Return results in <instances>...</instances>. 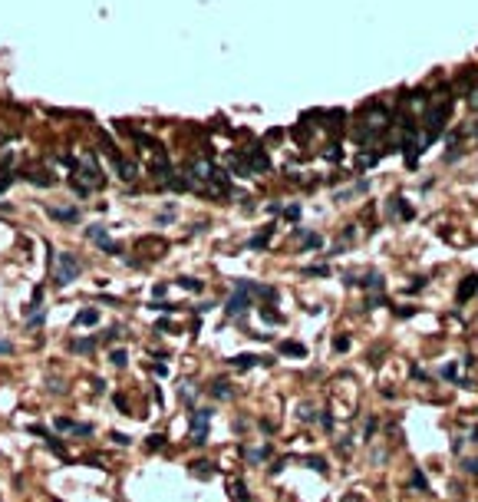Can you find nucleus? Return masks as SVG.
Instances as JSON below:
<instances>
[{
	"mask_svg": "<svg viewBox=\"0 0 478 502\" xmlns=\"http://www.w3.org/2000/svg\"><path fill=\"white\" fill-rule=\"evenodd\" d=\"M304 274H310V278H327V274H330V268H323V264H317V268H307Z\"/></svg>",
	"mask_w": 478,
	"mask_h": 502,
	"instance_id": "obj_19",
	"label": "nucleus"
},
{
	"mask_svg": "<svg viewBox=\"0 0 478 502\" xmlns=\"http://www.w3.org/2000/svg\"><path fill=\"white\" fill-rule=\"evenodd\" d=\"M396 314H399V317H412V314H415V307H399Z\"/></svg>",
	"mask_w": 478,
	"mask_h": 502,
	"instance_id": "obj_33",
	"label": "nucleus"
},
{
	"mask_svg": "<svg viewBox=\"0 0 478 502\" xmlns=\"http://www.w3.org/2000/svg\"><path fill=\"white\" fill-rule=\"evenodd\" d=\"M214 397H218V400H231V397H234V390H231V387H227V383H214Z\"/></svg>",
	"mask_w": 478,
	"mask_h": 502,
	"instance_id": "obj_13",
	"label": "nucleus"
},
{
	"mask_svg": "<svg viewBox=\"0 0 478 502\" xmlns=\"http://www.w3.org/2000/svg\"><path fill=\"white\" fill-rule=\"evenodd\" d=\"M356 284H360V287H383V278H379L376 271H369L366 278H363V281H356Z\"/></svg>",
	"mask_w": 478,
	"mask_h": 502,
	"instance_id": "obj_12",
	"label": "nucleus"
},
{
	"mask_svg": "<svg viewBox=\"0 0 478 502\" xmlns=\"http://www.w3.org/2000/svg\"><path fill=\"white\" fill-rule=\"evenodd\" d=\"M178 284L185 287V291H201L204 281H198V278H178Z\"/></svg>",
	"mask_w": 478,
	"mask_h": 502,
	"instance_id": "obj_14",
	"label": "nucleus"
},
{
	"mask_svg": "<svg viewBox=\"0 0 478 502\" xmlns=\"http://www.w3.org/2000/svg\"><path fill=\"white\" fill-rule=\"evenodd\" d=\"M73 426H76V423L66 420V416H60V420H56V430H70V433H73Z\"/></svg>",
	"mask_w": 478,
	"mask_h": 502,
	"instance_id": "obj_23",
	"label": "nucleus"
},
{
	"mask_svg": "<svg viewBox=\"0 0 478 502\" xmlns=\"http://www.w3.org/2000/svg\"><path fill=\"white\" fill-rule=\"evenodd\" d=\"M261 317H264L267 324H281V314H277V311H271L267 304H264V307H261Z\"/></svg>",
	"mask_w": 478,
	"mask_h": 502,
	"instance_id": "obj_17",
	"label": "nucleus"
},
{
	"mask_svg": "<svg viewBox=\"0 0 478 502\" xmlns=\"http://www.w3.org/2000/svg\"><path fill=\"white\" fill-rule=\"evenodd\" d=\"M208 423H211V410H198L191 416V443H208Z\"/></svg>",
	"mask_w": 478,
	"mask_h": 502,
	"instance_id": "obj_3",
	"label": "nucleus"
},
{
	"mask_svg": "<svg viewBox=\"0 0 478 502\" xmlns=\"http://www.w3.org/2000/svg\"><path fill=\"white\" fill-rule=\"evenodd\" d=\"M271 453V446H261V449H251V453H248V462H261L264 459V456Z\"/></svg>",
	"mask_w": 478,
	"mask_h": 502,
	"instance_id": "obj_18",
	"label": "nucleus"
},
{
	"mask_svg": "<svg viewBox=\"0 0 478 502\" xmlns=\"http://www.w3.org/2000/svg\"><path fill=\"white\" fill-rule=\"evenodd\" d=\"M442 377H445V380H455V383H458V377H455V364H445V367H442Z\"/></svg>",
	"mask_w": 478,
	"mask_h": 502,
	"instance_id": "obj_22",
	"label": "nucleus"
},
{
	"mask_svg": "<svg viewBox=\"0 0 478 502\" xmlns=\"http://www.w3.org/2000/svg\"><path fill=\"white\" fill-rule=\"evenodd\" d=\"M0 354H14V344H10V341H0Z\"/></svg>",
	"mask_w": 478,
	"mask_h": 502,
	"instance_id": "obj_31",
	"label": "nucleus"
},
{
	"mask_svg": "<svg viewBox=\"0 0 478 502\" xmlns=\"http://www.w3.org/2000/svg\"><path fill=\"white\" fill-rule=\"evenodd\" d=\"M264 364V357H258V354H237V357H231V367H237V370H248V367H258Z\"/></svg>",
	"mask_w": 478,
	"mask_h": 502,
	"instance_id": "obj_4",
	"label": "nucleus"
},
{
	"mask_svg": "<svg viewBox=\"0 0 478 502\" xmlns=\"http://www.w3.org/2000/svg\"><path fill=\"white\" fill-rule=\"evenodd\" d=\"M409 486H412L415 492H429V482H425L422 469H412V472H409Z\"/></svg>",
	"mask_w": 478,
	"mask_h": 502,
	"instance_id": "obj_6",
	"label": "nucleus"
},
{
	"mask_svg": "<svg viewBox=\"0 0 478 502\" xmlns=\"http://www.w3.org/2000/svg\"><path fill=\"white\" fill-rule=\"evenodd\" d=\"M304 462H307V466H310V469H317V472H327V462H323L320 456H307Z\"/></svg>",
	"mask_w": 478,
	"mask_h": 502,
	"instance_id": "obj_16",
	"label": "nucleus"
},
{
	"mask_svg": "<svg viewBox=\"0 0 478 502\" xmlns=\"http://www.w3.org/2000/svg\"><path fill=\"white\" fill-rule=\"evenodd\" d=\"M284 466H287V459H277V462H274V466H271V476H274V472H281V469H284Z\"/></svg>",
	"mask_w": 478,
	"mask_h": 502,
	"instance_id": "obj_32",
	"label": "nucleus"
},
{
	"mask_svg": "<svg viewBox=\"0 0 478 502\" xmlns=\"http://www.w3.org/2000/svg\"><path fill=\"white\" fill-rule=\"evenodd\" d=\"M145 446H149V449H162V446H165V436H162V433H155V436H149V443H145Z\"/></svg>",
	"mask_w": 478,
	"mask_h": 502,
	"instance_id": "obj_20",
	"label": "nucleus"
},
{
	"mask_svg": "<svg viewBox=\"0 0 478 502\" xmlns=\"http://www.w3.org/2000/svg\"><path fill=\"white\" fill-rule=\"evenodd\" d=\"M462 469L468 472V476H478V459H462Z\"/></svg>",
	"mask_w": 478,
	"mask_h": 502,
	"instance_id": "obj_21",
	"label": "nucleus"
},
{
	"mask_svg": "<svg viewBox=\"0 0 478 502\" xmlns=\"http://www.w3.org/2000/svg\"><path fill=\"white\" fill-rule=\"evenodd\" d=\"M320 423H323V430H333V416H330V413H323Z\"/></svg>",
	"mask_w": 478,
	"mask_h": 502,
	"instance_id": "obj_30",
	"label": "nucleus"
},
{
	"mask_svg": "<svg viewBox=\"0 0 478 502\" xmlns=\"http://www.w3.org/2000/svg\"><path fill=\"white\" fill-rule=\"evenodd\" d=\"M112 400H116V407L122 410V413H129V400H126V397H119V393H116V397H112ZM129 416H132V413H129Z\"/></svg>",
	"mask_w": 478,
	"mask_h": 502,
	"instance_id": "obj_24",
	"label": "nucleus"
},
{
	"mask_svg": "<svg viewBox=\"0 0 478 502\" xmlns=\"http://www.w3.org/2000/svg\"><path fill=\"white\" fill-rule=\"evenodd\" d=\"M50 215L60 218V222H76L79 212H76V208H50Z\"/></svg>",
	"mask_w": 478,
	"mask_h": 502,
	"instance_id": "obj_7",
	"label": "nucleus"
},
{
	"mask_svg": "<svg viewBox=\"0 0 478 502\" xmlns=\"http://www.w3.org/2000/svg\"><path fill=\"white\" fill-rule=\"evenodd\" d=\"M73 351H79V354H93V351H96V341H93V337H83V341H73Z\"/></svg>",
	"mask_w": 478,
	"mask_h": 502,
	"instance_id": "obj_10",
	"label": "nucleus"
},
{
	"mask_svg": "<svg viewBox=\"0 0 478 502\" xmlns=\"http://www.w3.org/2000/svg\"><path fill=\"white\" fill-rule=\"evenodd\" d=\"M73 433H76V436H89V433H93V426H86V423L79 426V423H76V426H73Z\"/></svg>",
	"mask_w": 478,
	"mask_h": 502,
	"instance_id": "obj_27",
	"label": "nucleus"
},
{
	"mask_svg": "<svg viewBox=\"0 0 478 502\" xmlns=\"http://www.w3.org/2000/svg\"><path fill=\"white\" fill-rule=\"evenodd\" d=\"M248 307H251V294L241 287V281H234V294L224 301V317H227V320H231V317H241Z\"/></svg>",
	"mask_w": 478,
	"mask_h": 502,
	"instance_id": "obj_1",
	"label": "nucleus"
},
{
	"mask_svg": "<svg viewBox=\"0 0 478 502\" xmlns=\"http://www.w3.org/2000/svg\"><path fill=\"white\" fill-rule=\"evenodd\" d=\"M109 364H112V367H126V364H129V354H126V351H112V354H109Z\"/></svg>",
	"mask_w": 478,
	"mask_h": 502,
	"instance_id": "obj_15",
	"label": "nucleus"
},
{
	"mask_svg": "<svg viewBox=\"0 0 478 502\" xmlns=\"http://www.w3.org/2000/svg\"><path fill=\"white\" fill-rule=\"evenodd\" d=\"M475 291H478V274H468V278L462 281V287H458V304H462V301H468V297L475 294Z\"/></svg>",
	"mask_w": 478,
	"mask_h": 502,
	"instance_id": "obj_5",
	"label": "nucleus"
},
{
	"mask_svg": "<svg viewBox=\"0 0 478 502\" xmlns=\"http://www.w3.org/2000/svg\"><path fill=\"white\" fill-rule=\"evenodd\" d=\"M116 169L122 172V179H135V165L126 162V159H119V155H116Z\"/></svg>",
	"mask_w": 478,
	"mask_h": 502,
	"instance_id": "obj_11",
	"label": "nucleus"
},
{
	"mask_svg": "<svg viewBox=\"0 0 478 502\" xmlns=\"http://www.w3.org/2000/svg\"><path fill=\"white\" fill-rule=\"evenodd\" d=\"M317 245H320V235H307L304 238V248H317Z\"/></svg>",
	"mask_w": 478,
	"mask_h": 502,
	"instance_id": "obj_28",
	"label": "nucleus"
},
{
	"mask_svg": "<svg viewBox=\"0 0 478 502\" xmlns=\"http://www.w3.org/2000/svg\"><path fill=\"white\" fill-rule=\"evenodd\" d=\"M281 354H290V357H304L307 347H304V344H294V341H284V344H281Z\"/></svg>",
	"mask_w": 478,
	"mask_h": 502,
	"instance_id": "obj_8",
	"label": "nucleus"
},
{
	"mask_svg": "<svg viewBox=\"0 0 478 502\" xmlns=\"http://www.w3.org/2000/svg\"><path fill=\"white\" fill-rule=\"evenodd\" d=\"M379 304H386V297H383V294H373V297H366V307H379Z\"/></svg>",
	"mask_w": 478,
	"mask_h": 502,
	"instance_id": "obj_25",
	"label": "nucleus"
},
{
	"mask_svg": "<svg viewBox=\"0 0 478 502\" xmlns=\"http://www.w3.org/2000/svg\"><path fill=\"white\" fill-rule=\"evenodd\" d=\"M76 324H99V311H96V307L79 311V314H76Z\"/></svg>",
	"mask_w": 478,
	"mask_h": 502,
	"instance_id": "obj_9",
	"label": "nucleus"
},
{
	"mask_svg": "<svg viewBox=\"0 0 478 502\" xmlns=\"http://www.w3.org/2000/svg\"><path fill=\"white\" fill-rule=\"evenodd\" d=\"M234 499H237V502H244V499H248V489H244L241 482H237V486H234Z\"/></svg>",
	"mask_w": 478,
	"mask_h": 502,
	"instance_id": "obj_29",
	"label": "nucleus"
},
{
	"mask_svg": "<svg viewBox=\"0 0 478 502\" xmlns=\"http://www.w3.org/2000/svg\"><path fill=\"white\" fill-rule=\"evenodd\" d=\"M112 443H119V446H129V443H132V439L126 436V433H112Z\"/></svg>",
	"mask_w": 478,
	"mask_h": 502,
	"instance_id": "obj_26",
	"label": "nucleus"
},
{
	"mask_svg": "<svg viewBox=\"0 0 478 502\" xmlns=\"http://www.w3.org/2000/svg\"><path fill=\"white\" fill-rule=\"evenodd\" d=\"M76 274H79V261H76V258H73V255H56V284H60V287L73 284Z\"/></svg>",
	"mask_w": 478,
	"mask_h": 502,
	"instance_id": "obj_2",
	"label": "nucleus"
}]
</instances>
